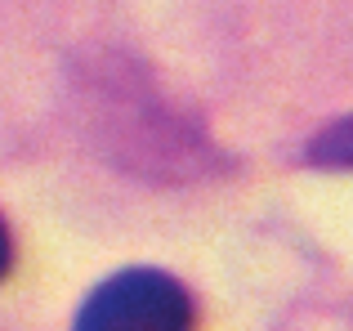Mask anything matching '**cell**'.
<instances>
[{"mask_svg": "<svg viewBox=\"0 0 353 331\" xmlns=\"http://www.w3.org/2000/svg\"><path fill=\"white\" fill-rule=\"evenodd\" d=\"M197 305L188 287L161 269H121L77 309L72 331H192Z\"/></svg>", "mask_w": 353, "mask_h": 331, "instance_id": "cell-1", "label": "cell"}, {"mask_svg": "<svg viewBox=\"0 0 353 331\" xmlns=\"http://www.w3.org/2000/svg\"><path fill=\"white\" fill-rule=\"evenodd\" d=\"M304 161L322 166V170H353V117L322 126L304 148Z\"/></svg>", "mask_w": 353, "mask_h": 331, "instance_id": "cell-2", "label": "cell"}, {"mask_svg": "<svg viewBox=\"0 0 353 331\" xmlns=\"http://www.w3.org/2000/svg\"><path fill=\"white\" fill-rule=\"evenodd\" d=\"M9 269H14V233H9L5 215H0V282L9 278Z\"/></svg>", "mask_w": 353, "mask_h": 331, "instance_id": "cell-3", "label": "cell"}]
</instances>
